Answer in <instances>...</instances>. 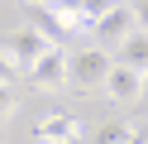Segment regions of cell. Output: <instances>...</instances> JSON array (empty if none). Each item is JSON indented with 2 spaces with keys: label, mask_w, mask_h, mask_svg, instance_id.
Instances as JSON below:
<instances>
[{
  "label": "cell",
  "mask_w": 148,
  "mask_h": 144,
  "mask_svg": "<svg viewBox=\"0 0 148 144\" xmlns=\"http://www.w3.org/2000/svg\"><path fill=\"white\" fill-rule=\"evenodd\" d=\"M110 63H115V53H110L105 43H86V48H77V53H67V86L72 91H100Z\"/></svg>",
  "instance_id": "obj_1"
},
{
  "label": "cell",
  "mask_w": 148,
  "mask_h": 144,
  "mask_svg": "<svg viewBox=\"0 0 148 144\" xmlns=\"http://www.w3.org/2000/svg\"><path fill=\"white\" fill-rule=\"evenodd\" d=\"M24 77H29L38 91H62V86H67V48H62V43H48L29 67H24Z\"/></svg>",
  "instance_id": "obj_2"
},
{
  "label": "cell",
  "mask_w": 148,
  "mask_h": 144,
  "mask_svg": "<svg viewBox=\"0 0 148 144\" xmlns=\"http://www.w3.org/2000/svg\"><path fill=\"white\" fill-rule=\"evenodd\" d=\"M100 91H105L115 106H138V96H143V67L110 63V72H105V82H100Z\"/></svg>",
  "instance_id": "obj_3"
},
{
  "label": "cell",
  "mask_w": 148,
  "mask_h": 144,
  "mask_svg": "<svg viewBox=\"0 0 148 144\" xmlns=\"http://www.w3.org/2000/svg\"><path fill=\"white\" fill-rule=\"evenodd\" d=\"M129 29H134V5H129V0H119L115 10H105V15H100L96 24H91V34H96V43H105V48H115L119 38L129 34Z\"/></svg>",
  "instance_id": "obj_4"
},
{
  "label": "cell",
  "mask_w": 148,
  "mask_h": 144,
  "mask_svg": "<svg viewBox=\"0 0 148 144\" xmlns=\"http://www.w3.org/2000/svg\"><path fill=\"white\" fill-rule=\"evenodd\" d=\"M24 19H29V29H38L48 43H62V38H72L67 15H62V10H53V5H24Z\"/></svg>",
  "instance_id": "obj_5"
},
{
  "label": "cell",
  "mask_w": 148,
  "mask_h": 144,
  "mask_svg": "<svg viewBox=\"0 0 148 144\" xmlns=\"http://www.w3.org/2000/svg\"><path fill=\"white\" fill-rule=\"evenodd\" d=\"M86 134V125L77 120V115H43L38 125H34V139H48V144H72V139H81Z\"/></svg>",
  "instance_id": "obj_6"
},
{
  "label": "cell",
  "mask_w": 148,
  "mask_h": 144,
  "mask_svg": "<svg viewBox=\"0 0 148 144\" xmlns=\"http://www.w3.org/2000/svg\"><path fill=\"white\" fill-rule=\"evenodd\" d=\"M115 63H129V67H148V29H129L124 38L115 43Z\"/></svg>",
  "instance_id": "obj_7"
},
{
  "label": "cell",
  "mask_w": 148,
  "mask_h": 144,
  "mask_svg": "<svg viewBox=\"0 0 148 144\" xmlns=\"http://www.w3.org/2000/svg\"><path fill=\"white\" fill-rule=\"evenodd\" d=\"M5 48H10V58H14V63H19V72H24V67H29L34 58H38L43 48H48V38H43L38 29H19V34H14V38H10V43H5Z\"/></svg>",
  "instance_id": "obj_8"
},
{
  "label": "cell",
  "mask_w": 148,
  "mask_h": 144,
  "mask_svg": "<svg viewBox=\"0 0 148 144\" xmlns=\"http://www.w3.org/2000/svg\"><path fill=\"white\" fill-rule=\"evenodd\" d=\"M96 139H100V144H129V139H138V125L110 120V125H100V130H96Z\"/></svg>",
  "instance_id": "obj_9"
},
{
  "label": "cell",
  "mask_w": 148,
  "mask_h": 144,
  "mask_svg": "<svg viewBox=\"0 0 148 144\" xmlns=\"http://www.w3.org/2000/svg\"><path fill=\"white\" fill-rule=\"evenodd\" d=\"M14 106H19V101H14V82H0V125L14 115Z\"/></svg>",
  "instance_id": "obj_10"
},
{
  "label": "cell",
  "mask_w": 148,
  "mask_h": 144,
  "mask_svg": "<svg viewBox=\"0 0 148 144\" xmlns=\"http://www.w3.org/2000/svg\"><path fill=\"white\" fill-rule=\"evenodd\" d=\"M115 5H119V0H81V10H77V15H86L91 24H96V19L105 15V10H115Z\"/></svg>",
  "instance_id": "obj_11"
},
{
  "label": "cell",
  "mask_w": 148,
  "mask_h": 144,
  "mask_svg": "<svg viewBox=\"0 0 148 144\" xmlns=\"http://www.w3.org/2000/svg\"><path fill=\"white\" fill-rule=\"evenodd\" d=\"M14 77H19V63L10 58V48L0 43V82H14Z\"/></svg>",
  "instance_id": "obj_12"
},
{
  "label": "cell",
  "mask_w": 148,
  "mask_h": 144,
  "mask_svg": "<svg viewBox=\"0 0 148 144\" xmlns=\"http://www.w3.org/2000/svg\"><path fill=\"white\" fill-rule=\"evenodd\" d=\"M129 5H134V24L148 29V0H129Z\"/></svg>",
  "instance_id": "obj_13"
},
{
  "label": "cell",
  "mask_w": 148,
  "mask_h": 144,
  "mask_svg": "<svg viewBox=\"0 0 148 144\" xmlns=\"http://www.w3.org/2000/svg\"><path fill=\"white\" fill-rule=\"evenodd\" d=\"M48 5H53V10H62V15H77L81 0H48Z\"/></svg>",
  "instance_id": "obj_14"
},
{
  "label": "cell",
  "mask_w": 148,
  "mask_h": 144,
  "mask_svg": "<svg viewBox=\"0 0 148 144\" xmlns=\"http://www.w3.org/2000/svg\"><path fill=\"white\" fill-rule=\"evenodd\" d=\"M138 106H148V67H143V96H138Z\"/></svg>",
  "instance_id": "obj_15"
},
{
  "label": "cell",
  "mask_w": 148,
  "mask_h": 144,
  "mask_svg": "<svg viewBox=\"0 0 148 144\" xmlns=\"http://www.w3.org/2000/svg\"><path fill=\"white\" fill-rule=\"evenodd\" d=\"M24 5H48V0H24Z\"/></svg>",
  "instance_id": "obj_16"
}]
</instances>
